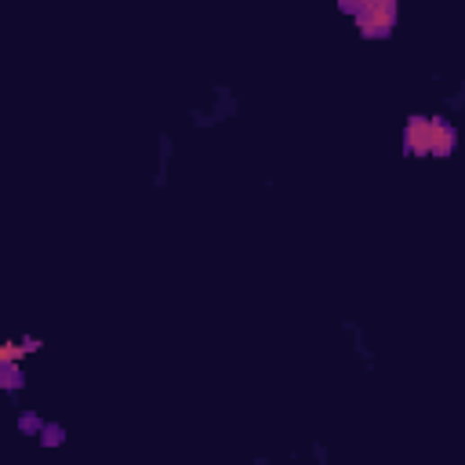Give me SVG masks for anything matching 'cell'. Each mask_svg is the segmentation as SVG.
I'll return each instance as SVG.
<instances>
[{
	"mask_svg": "<svg viewBox=\"0 0 465 465\" xmlns=\"http://www.w3.org/2000/svg\"><path fill=\"white\" fill-rule=\"evenodd\" d=\"M356 26L363 37H389L393 26H397V0H375V4H367L360 15H356Z\"/></svg>",
	"mask_w": 465,
	"mask_h": 465,
	"instance_id": "obj_1",
	"label": "cell"
},
{
	"mask_svg": "<svg viewBox=\"0 0 465 465\" xmlns=\"http://www.w3.org/2000/svg\"><path fill=\"white\" fill-rule=\"evenodd\" d=\"M404 142H407V153H415V156L429 153L433 121H429V117H411V121H407V131H404Z\"/></svg>",
	"mask_w": 465,
	"mask_h": 465,
	"instance_id": "obj_2",
	"label": "cell"
},
{
	"mask_svg": "<svg viewBox=\"0 0 465 465\" xmlns=\"http://www.w3.org/2000/svg\"><path fill=\"white\" fill-rule=\"evenodd\" d=\"M454 146H458V131H454L443 117H436V121H433V142H429V153H436V156H451V153H454Z\"/></svg>",
	"mask_w": 465,
	"mask_h": 465,
	"instance_id": "obj_3",
	"label": "cell"
},
{
	"mask_svg": "<svg viewBox=\"0 0 465 465\" xmlns=\"http://www.w3.org/2000/svg\"><path fill=\"white\" fill-rule=\"evenodd\" d=\"M367 4H375V0H338V8L349 12V15H360Z\"/></svg>",
	"mask_w": 465,
	"mask_h": 465,
	"instance_id": "obj_4",
	"label": "cell"
},
{
	"mask_svg": "<svg viewBox=\"0 0 465 465\" xmlns=\"http://www.w3.org/2000/svg\"><path fill=\"white\" fill-rule=\"evenodd\" d=\"M4 386H8V389H19V386H22L19 367H15V363H4Z\"/></svg>",
	"mask_w": 465,
	"mask_h": 465,
	"instance_id": "obj_5",
	"label": "cell"
}]
</instances>
